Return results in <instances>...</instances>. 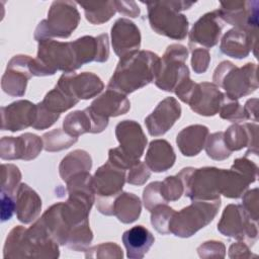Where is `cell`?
Returning a JSON list of instances; mask_svg holds the SVG:
<instances>
[{
  "mask_svg": "<svg viewBox=\"0 0 259 259\" xmlns=\"http://www.w3.org/2000/svg\"><path fill=\"white\" fill-rule=\"evenodd\" d=\"M160 58L150 51H137L121 58L107 88L124 95L155 81Z\"/></svg>",
  "mask_w": 259,
  "mask_h": 259,
  "instance_id": "cell-1",
  "label": "cell"
},
{
  "mask_svg": "<svg viewBox=\"0 0 259 259\" xmlns=\"http://www.w3.org/2000/svg\"><path fill=\"white\" fill-rule=\"evenodd\" d=\"M148 18L152 29L158 34L173 39H184L188 31V20L180 10L189 9L194 2L159 1L146 2Z\"/></svg>",
  "mask_w": 259,
  "mask_h": 259,
  "instance_id": "cell-2",
  "label": "cell"
},
{
  "mask_svg": "<svg viewBox=\"0 0 259 259\" xmlns=\"http://www.w3.org/2000/svg\"><path fill=\"white\" fill-rule=\"evenodd\" d=\"M30 72L32 76L54 75L57 71L64 73L79 69L72 42H61L52 38L38 41L37 57L31 58Z\"/></svg>",
  "mask_w": 259,
  "mask_h": 259,
  "instance_id": "cell-3",
  "label": "cell"
},
{
  "mask_svg": "<svg viewBox=\"0 0 259 259\" xmlns=\"http://www.w3.org/2000/svg\"><path fill=\"white\" fill-rule=\"evenodd\" d=\"M119 147L110 149L108 161L121 169H131L144 154L147 138L141 125L135 120H122L115 127Z\"/></svg>",
  "mask_w": 259,
  "mask_h": 259,
  "instance_id": "cell-4",
  "label": "cell"
},
{
  "mask_svg": "<svg viewBox=\"0 0 259 259\" xmlns=\"http://www.w3.org/2000/svg\"><path fill=\"white\" fill-rule=\"evenodd\" d=\"M257 66L248 63L242 68L236 67L229 61L222 62L213 73V84L226 91V96L237 100L254 92L258 88Z\"/></svg>",
  "mask_w": 259,
  "mask_h": 259,
  "instance_id": "cell-5",
  "label": "cell"
},
{
  "mask_svg": "<svg viewBox=\"0 0 259 259\" xmlns=\"http://www.w3.org/2000/svg\"><path fill=\"white\" fill-rule=\"evenodd\" d=\"M221 198L212 200H192L191 204L175 212L170 223V233L188 238L207 226L217 215Z\"/></svg>",
  "mask_w": 259,
  "mask_h": 259,
  "instance_id": "cell-6",
  "label": "cell"
},
{
  "mask_svg": "<svg viewBox=\"0 0 259 259\" xmlns=\"http://www.w3.org/2000/svg\"><path fill=\"white\" fill-rule=\"evenodd\" d=\"M80 14L76 3L72 1H55L52 3L48 18L41 20L34 32V38L39 41L46 38H67L78 26Z\"/></svg>",
  "mask_w": 259,
  "mask_h": 259,
  "instance_id": "cell-7",
  "label": "cell"
},
{
  "mask_svg": "<svg viewBox=\"0 0 259 259\" xmlns=\"http://www.w3.org/2000/svg\"><path fill=\"white\" fill-rule=\"evenodd\" d=\"M177 176L184 186V195L191 200H212L220 198L221 169L204 167L183 168Z\"/></svg>",
  "mask_w": 259,
  "mask_h": 259,
  "instance_id": "cell-8",
  "label": "cell"
},
{
  "mask_svg": "<svg viewBox=\"0 0 259 259\" xmlns=\"http://www.w3.org/2000/svg\"><path fill=\"white\" fill-rule=\"evenodd\" d=\"M125 170L107 161L93 176V188L97 195V209L106 215L113 214V203L124 185Z\"/></svg>",
  "mask_w": 259,
  "mask_h": 259,
  "instance_id": "cell-9",
  "label": "cell"
},
{
  "mask_svg": "<svg viewBox=\"0 0 259 259\" xmlns=\"http://www.w3.org/2000/svg\"><path fill=\"white\" fill-rule=\"evenodd\" d=\"M188 56L187 49L182 45H170L160 59L159 70L155 84L161 90L173 92L177 85L189 77L188 67L185 61Z\"/></svg>",
  "mask_w": 259,
  "mask_h": 259,
  "instance_id": "cell-10",
  "label": "cell"
},
{
  "mask_svg": "<svg viewBox=\"0 0 259 259\" xmlns=\"http://www.w3.org/2000/svg\"><path fill=\"white\" fill-rule=\"evenodd\" d=\"M218 230L226 237L245 240L248 245H253L258 237L257 222L251 220L240 204H229L225 207Z\"/></svg>",
  "mask_w": 259,
  "mask_h": 259,
  "instance_id": "cell-11",
  "label": "cell"
},
{
  "mask_svg": "<svg viewBox=\"0 0 259 259\" xmlns=\"http://www.w3.org/2000/svg\"><path fill=\"white\" fill-rule=\"evenodd\" d=\"M257 170V165L247 157L235 160L230 170L221 169V194L230 198L241 197L250 183L256 180Z\"/></svg>",
  "mask_w": 259,
  "mask_h": 259,
  "instance_id": "cell-12",
  "label": "cell"
},
{
  "mask_svg": "<svg viewBox=\"0 0 259 259\" xmlns=\"http://www.w3.org/2000/svg\"><path fill=\"white\" fill-rule=\"evenodd\" d=\"M44 148L42 140L33 134L19 137H3L0 141V156L3 160H32Z\"/></svg>",
  "mask_w": 259,
  "mask_h": 259,
  "instance_id": "cell-13",
  "label": "cell"
},
{
  "mask_svg": "<svg viewBox=\"0 0 259 259\" xmlns=\"http://www.w3.org/2000/svg\"><path fill=\"white\" fill-rule=\"evenodd\" d=\"M258 1H231L221 2L218 9L223 21L235 27L257 31Z\"/></svg>",
  "mask_w": 259,
  "mask_h": 259,
  "instance_id": "cell-14",
  "label": "cell"
},
{
  "mask_svg": "<svg viewBox=\"0 0 259 259\" xmlns=\"http://www.w3.org/2000/svg\"><path fill=\"white\" fill-rule=\"evenodd\" d=\"M30 61L31 58L24 55L14 56L9 61L1 80V87L5 93L11 96H22L25 93L27 81L32 77Z\"/></svg>",
  "mask_w": 259,
  "mask_h": 259,
  "instance_id": "cell-15",
  "label": "cell"
},
{
  "mask_svg": "<svg viewBox=\"0 0 259 259\" xmlns=\"http://www.w3.org/2000/svg\"><path fill=\"white\" fill-rule=\"evenodd\" d=\"M224 21L219 10L208 12L201 16L192 26L189 33V47L191 50L197 46L211 48L215 46L222 34Z\"/></svg>",
  "mask_w": 259,
  "mask_h": 259,
  "instance_id": "cell-16",
  "label": "cell"
},
{
  "mask_svg": "<svg viewBox=\"0 0 259 259\" xmlns=\"http://www.w3.org/2000/svg\"><path fill=\"white\" fill-rule=\"evenodd\" d=\"M225 97L215 84L203 82L195 84L187 104L197 114L212 116L220 111Z\"/></svg>",
  "mask_w": 259,
  "mask_h": 259,
  "instance_id": "cell-17",
  "label": "cell"
},
{
  "mask_svg": "<svg viewBox=\"0 0 259 259\" xmlns=\"http://www.w3.org/2000/svg\"><path fill=\"white\" fill-rule=\"evenodd\" d=\"M181 115V106L174 97H166L145 119L148 132L153 137L167 133Z\"/></svg>",
  "mask_w": 259,
  "mask_h": 259,
  "instance_id": "cell-18",
  "label": "cell"
},
{
  "mask_svg": "<svg viewBox=\"0 0 259 259\" xmlns=\"http://www.w3.org/2000/svg\"><path fill=\"white\" fill-rule=\"evenodd\" d=\"M36 118V104L28 100H18L1 107V128L18 132L32 126Z\"/></svg>",
  "mask_w": 259,
  "mask_h": 259,
  "instance_id": "cell-19",
  "label": "cell"
},
{
  "mask_svg": "<svg viewBox=\"0 0 259 259\" xmlns=\"http://www.w3.org/2000/svg\"><path fill=\"white\" fill-rule=\"evenodd\" d=\"M111 42L114 53L121 59L139 51L141 33L138 26L127 18H118L111 27Z\"/></svg>",
  "mask_w": 259,
  "mask_h": 259,
  "instance_id": "cell-20",
  "label": "cell"
},
{
  "mask_svg": "<svg viewBox=\"0 0 259 259\" xmlns=\"http://www.w3.org/2000/svg\"><path fill=\"white\" fill-rule=\"evenodd\" d=\"M71 42L79 67L93 61L102 63L108 59L109 46L106 33L96 37L85 35Z\"/></svg>",
  "mask_w": 259,
  "mask_h": 259,
  "instance_id": "cell-21",
  "label": "cell"
},
{
  "mask_svg": "<svg viewBox=\"0 0 259 259\" xmlns=\"http://www.w3.org/2000/svg\"><path fill=\"white\" fill-rule=\"evenodd\" d=\"M257 31L234 27L223 36L220 50L223 54L236 58H246L252 49H256Z\"/></svg>",
  "mask_w": 259,
  "mask_h": 259,
  "instance_id": "cell-22",
  "label": "cell"
},
{
  "mask_svg": "<svg viewBox=\"0 0 259 259\" xmlns=\"http://www.w3.org/2000/svg\"><path fill=\"white\" fill-rule=\"evenodd\" d=\"M257 130L258 126L256 123L241 124L236 122L224 133V140L227 148L233 152L248 147L245 157L250 155V153L257 155Z\"/></svg>",
  "mask_w": 259,
  "mask_h": 259,
  "instance_id": "cell-23",
  "label": "cell"
},
{
  "mask_svg": "<svg viewBox=\"0 0 259 259\" xmlns=\"http://www.w3.org/2000/svg\"><path fill=\"white\" fill-rule=\"evenodd\" d=\"M70 92L77 99H89L99 94L104 88L101 79L90 72L76 74L75 72L63 73L61 76Z\"/></svg>",
  "mask_w": 259,
  "mask_h": 259,
  "instance_id": "cell-24",
  "label": "cell"
},
{
  "mask_svg": "<svg viewBox=\"0 0 259 259\" xmlns=\"http://www.w3.org/2000/svg\"><path fill=\"white\" fill-rule=\"evenodd\" d=\"M96 114L109 118L126 113L131 108L126 95L107 88V90L97 97L89 106Z\"/></svg>",
  "mask_w": 259,
  "mask_h": 259,
  "instance_id": "cell-25",
  "label": "cell"
},
{
  "mask_svg": "<svg viewBox=\"0 0 259 259\" xmlns=\"http://www.w3.org/2000/svg\"><path fill=\"white\" fill-rule=\"evenodd\" d=\"M41 209V199L27 184L21 183L15 195V211L19 222L29 224L34 221Z\"/></svg>",
  "mask_w": 259,
  "mask_h": 259,
  "instance_id": "cell-26",
  "label": "cell"
},
{
  "mask_svg": "<svg viewBox=\"0 0 259 259\" xmlns=\"http://www.w3.org/2000/svg\"><path fill=\"white\" fill-rule=\"evenodd\" d=\"M155 238L144 226H135L122 235V243L126 249V256L131 259H141L152 247Z\"/></svg>",
  "mask_w": 259,
  "mask_h": 259,
  "instance_id": "cell-27",
  "label": "cell"
},
{
  "mask_svg": "<svg viewBox=\"0 0 259 259\" xmlns=\"http://www.w3.org/2000/svg\"><path fill=\"white\" fill-rule=\"evenodd\" d=\"M175 153L172 146L165 140H155L149 145L145 163L154 172H164L175 163Z\"/></svg>",
  "mask_w": 259,
  "mask_h": 259,
  "instance_id": "cell-28",
  "label": "cell"
},
{
  "mask_svg": "<svg viewBox=\"0 0 259 259\" xmlns=\"http://www.w3.org/2000/svg\"><path fill=\"white\" fill-rule=\"evenodd\" d=\"M208 137V128L205 125L193 124L183 128L176 138L180 152L187 157L197 155L204 147Z\"/></svg>",
  "mask_w": 259,
  "mask_h": 259,
  "instance_id": "cell-29",
  "label": "cell"
},
{
  "mask_svg": "<svg viewBox=\"0 0 259 259\" xmlns=\"http://www.w3.org/2000/svg\"><path fill=\"white\" fill-rule=\"evenodd\" d=\"M77 99L68 89L65 81L60 77L54 89L49 91L41 104L53 113H62L78 103Z\"/></svg>",
  "mask_w": 259,
  "mask_h": 259,
  "instance_id": "cell-30",
  "label": "cell"
},
{
  "mask_svg": "<svg viewBox=\"0 0 259 259\" xmlns=\"http://www.w3.org/2000/svg\"><path fill=\"white\" fill-rule=\"evenodd\" d=\"M141 210V200L134 193L121 192L113 203V214L123 224H131L137 221Z\"/></svg>",
  "mask_w": 259,
  "mask_h": 259,
  "instance_id": "cell-31",
  "label": "cell"
},
{
  "mask_svg": "<svg viewBox=\"0 0 259 259\" xmlns=\"http://www.w3.org/2000/svg\"><path fill=\"white\" fill-rule=\"evenodd\" d=\"M92 166V160L89 154L83 150H76L69 153L61 162L59 170L64 181H68L72 176L88 172Z\"/></svg>",
  "mask_w": 259,
  "mask_h": 259,
  "instance_id": "cell-32",
  "label": "cell"
},
{
  "mask_svg": "<svg viewBox=\"0 0 259 259\" xmlns=\"http://www.w3.org/2000/svg\"><path fill=\"white\" fill-rule=\"evenodd\" d=\"M63 127L66 133L76 138L85 133L95 134L94 122L88 108L69 113L63 121Z\"/></svg>",
  "mask_w": 259,
  "mask_h": 259,
  "instance_id": "cell-33",
  "label": "cell"
},
{
  "mask_svg": "<svg viewBox=\"0 0 259 259\" xmlns=\"http://www.w3.org/2000/svg\"><path fill=\"white\" fill-rule=\"evenodd\" d=\"M78 4L83 7L86 19L92 24L104 23L116 12L114 1L79 2Z\"/></svg>",
  "mask_w": 259,
  "mask_h": 259,
  "instance_id": "cell-34",
  "label": "cell"
},
{
  "mask_svg": "<svg viewBox=\"0 0 259 259\" xmlns=\"http://www.w3.org/2000/svg\"><path fill=\"white\" fill-rule=\"evenodd\" d=\"M78 138L72 137L60 128L53 130L42 136L44 149L48 152H57L67 149L75 144Z\"/></svg>",
  "mask_w": 259,
  "mask_h": 259,
  "instance_id": "cell-35",
  "label": "cell"
},
{
  "mask_svg": "<svg viewBox=\"0 0 259 259\" xmlns=\"http://www.w3.org/2000/svg\"><path fill=\"white\" fill-rule=\"evenodd\" d=\"M175 210L166 203L158 204L151 210V224L157 232L162 235L170 234V223Z\"/></svg>",
  "mask_w": 259,
  "mask_h": 259,
  "instance_id": "cell-36",
  "label": "cell"
},
{
  "mask_svg": "<svg viewBox=\"0 0 259 259\" xmlns=\"http://www.w3.org/2000/svg\"><path fill=\"white\" fill-rule=\"evenodd\" d=\"M21 173L13 164H2L1 166V194L14 196L19 187Z\"/></svg>",
  "mask_w": 259,
  "mask_h": 259,
  "instance_id": "cell-37",
  "label": "cell"
},
{
  "mask_svg": "<svg viewBox=\"0 0 259 259\" xmlns=\"http://www.w3.org/2000/svg\"><path fill=\"white\" fill-rule=\"evenodd\" d=\"M204 146L207 156L213 160H225L232 153L226 146L223 132H217L208 136Z\"/></svg>",
  "mask_w": 259,
  "mask_h": 259,
  "instance_id": "cell-38",
  "label": "cell"
},
{
  "mask_svg": "<svg viewBox=\"0 0 259 259\" xmlns=\"http://www.w3.org/2000/svg\"><path fill=\"white\" fill-rule=\"evenodd\" d=\"M161 194L166 202L175 201L184 193V186L181 179L176 176H168L161 182Z\"/></svg>",
  "mask_w": 259,
  "mask_h": 259,
  "instance_id": "cell-39",
  "label": "cell"
},
{
  "mask_svg": "<svg viewBox=\"0 0 259 259\" xmlns=\"http://www.w3.org/2000/svg\"><path fill=\"white\" fill-rule=\"evenodd\" d=\"M219 112L222 118L230 121L240 122L246 119L244 108L241 106V104L237 100L230 99L227 96L225 97V100Z\"/></svg>",
  "mask_w": 259,
  "mask_h": 259,
  "instance_id": "cell-40",
  "label": "cell"
},
{
  "mask_svg": "<svg viewBox=\"0 0 259 259\" xmlns=\"http://www.w3.org/2000/svg\"><path fill=\"white\" fill-rule=\"evenodd\" d=\"M120 247L114 243H102L86 250V258H122Z\"/></svg>",
  "mask_w": 259,
  "mask_h": 259,
  "instance_id": "cell-41",
  "label": "cell"
},
{
  "mask_svg": "<svg viewBox=\"0 0 259 259\" xmlns=\"http://www.w3.org/2000/svg\"><path fill=\"white\" fill-rule=\"evenodd\" d=\"M161 182L160 181H155L150 183L145 189L143 193V199H144V204L145 207L148 210H152L156 205L162 204V203H167L164 198L162 197L161 194Z\"/></svg>",
  "mask_w": 259,
  "mask_h": 259,
  "instance_id": "cell-42",
  "label": "cell"
},
{
  "mask_svg": "<svg viewBox=\"0 0 259 259\" xmlns=\"http://www.w3.org/2000/svg\"><path fill=\"white\" fill-rule=\"evenodd\" d=\"M60 113H53L49 111L41 102L36 104V118L32 125L35 130H45L53 125L60 117Z\"/></svg>",
  "mask_w": 259,
  "mask_h": 259,
  "instance_id": "cell-43",
  "label": "cell"
},
{
  "mask_svg": "<svg viewBox=\"0 0 259 259\" xmlns=\"http://www.w3.org/2000/svg\"><path fill=\"white\" fill-rule=\"evenodd\" d=\"M151 176V171L146 163L139 161L136 163L127 174L126 181L133 185H143Z\"/></svg>",
  "mask_w": 259,
  "mask_h": 259,
  "instance_id": "cell-44",
  "label": "cell"
},
{
  "mask_svg": "<svg viewBox=\"0 0 259 259\" xmlns=\"http://www.w3.org/2000/svg\"><path fill=\"white\" fill-rule=\"evenodd\" d=\"M210 61L209 52L207 49L196 48L192 50V58H191V66L195 73L201 74L204 73Z\"/></svg>",
  "mask_w": 259,
  "mask_h": 259,
  "instance_id": "cell-45",
  "label": "cell"
},
{
  "mask_svg": "<svg viewBox=\"0 0 259 259\" xmlns=\"http://www.w3.org/2000/svg\"><path fill=\"white\" fill-rule=\"evenodd\" d=\"M243 208L254 222L258 221V189L247 191L243 196Z\"/></svg>",
  "mask_w": 259,
  "mask_h": 259,
  "instance_id": "cell-46",
  "label": "cell"
},
{
  "mask_svg": "<svg viewBox=\"0 0 259 259\" xmlns=\"http://www.w3.org/2000/svg\"><path fill=\"white\" fill-rule=\"evenodd\" d=\"M199 257H224L225 256V245L218 241H207L204 242L197 248Z\"/></svg>",
  "mask_w": 259,
  "mask_h": 259,
  "instance_id": "cell-47",
  "label": "cell"
},
{
  "mask_svg": "<svg viewBox=\"0 0 259 259\" xmlns=\"http://www.w3.org/2000/svg\"><path fill=\"white\" fill-rule=\"evenodd\" d=\"M15 211V197L1 194V220L5 222L10 220Z\"/></svg>",
  "mask_w": 259,
  "mask_h": 259,
  "instance_id": "cell-48",
  "label": "cell"
},
{
  "mask_svg": "<svg viewBox=\"0 0 259 259\" xmlns=\"http://www.w3.org/2000/svg\"><path fill=\"white\" fill-rule=\"evenodd\" d=\"M116 11L130 17H138L140 8L134 1H114Z\"/></svg>",
  "mask_w": 259,
  "mask_h": 259,
  "instance_id": "cell-49",
  "label": "cell"
},
{
  "mask_svg": "<svg viewBox=\"0 0 259 259\" xmlns=\"http://www.w3.org/2000/svg\"><path fill=\"white\" fill-rule=\"evenodd\" d=\"M252 256L249 247L244 242H238L232 244L229 249V257L231 258H248Z\"/></svg>",
  "mask_w": 259,
  "mask_h": 259,
  "instance_id": "cell-50",
  "label": "cell"
},
{
  "mask_svg": "<svg viewBox=\"0 0 259 259\" xmlns=\"http://www.w3.org/2000/svg\"><path fill=\"white\" fill-rule=\"evenodd\" d=\"M257 105H258V99L253 98L249 99L246 103L244 108V112L246 115V119H251L253 121H257Z\"/></svg>",
  "mask_w": 259,
  "mask_h": 259,
  "instance_id": "cell-51",
  "label": "cell"
}]
</instances>
